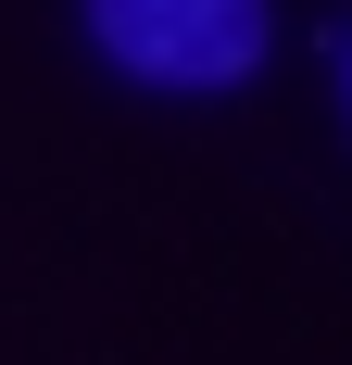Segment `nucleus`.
Masks as SVG:
<instances>
[{"instance_id":"obj_1","label":"nucleus","mask_w":352,"mask_h":365,"mask_svg":"<svg viewBox=\"0 0 352 365\" xmlns=\"http://www.w3.org/2000/svg\"><path fill=\"white\" fill-rule=\"evenodd\" d=\"M88 38L151 88H239L264 63V0H88Z\"/></svg>"}]
</instances>
